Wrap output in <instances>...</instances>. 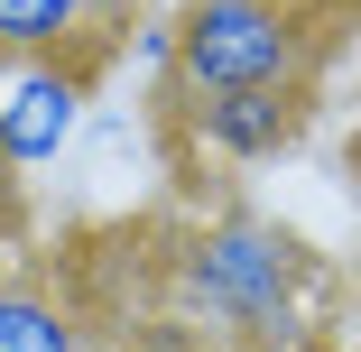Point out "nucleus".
Listing matches in <instances>:
<instances>
[{"label": "nucleus", "instance_id": "nucleus-3", "mask_svg": "<svg viewBox=\"0 0 361 352\" xmlns=\"http://www.w3.org/2000/svg\"><path fill=\"white\" fill-rule=\"evenodd\" d=\"M93 75H102V56H0V158L19 176H37L75 149Z\"/></svg>", "mask_w": 361, "mask_h": 352}, {"label": "nucleus", "instance_id": "nucleus-5", "mask_svg": "<svg viewBox=\"0 0 361 352\" xmlns=\"http://www.w3.org/2000/svg\"><path fill=\"white\" fill-rule=\"evenodd\" d=\"M0 352H84V315L47 278L0 269Z\"/></svg>", "mask_w": 361, "mask_h": 352}, {"label": "nucleus", "instance_id": "nucleus-1", "mask_svg": "<svg viewBox=\"0 0 361 352\" xmlns=\"http://www.w3.org/2000/svg\"><path fill=\"white\" fill-rule=\"evenodd\" d=\"M297 288H306V250L287 241L269 214H213L185 232L176 250V306L195 324H223L241 343H278L297 334Z\"/></svg>", "mask_w": 361, "mask_h": 352}, {"label": "nucleus", "instance_id": "nucleus-2", "mask_svg": "<svg viewBox=\"0 0 361 352\" xmlns=\"http://www.w3.org/2000/svg\"><path fill=\"white\" fill-rule=\"evenodd\" d=\"M167 28H176L167 75L185 93H306L324 56L297 0H185Z\"/></svg>", "mask_w": 361, "mask_h": 352}, {"label": "nucleus", "instance_id": "nucleus-7", "mask_svg": "<svg viewBox=\"0 0 361 352\" xmlns=\"http://www.w3.org/2000/svg\"><path fill=\"white\" fill-rule=\"evenodd\" d=\"M19 241H28V176L0 158V260H10Z\"/></svg>", "mask_w": 361, "mask_h": 352}, {"label": "nucleus", "instance_id": "nucleus-9", "mask_svg": "<svg viewBox=\"0 0 361 352\" xmlns=\"http://www.w3.org/2000/svg\"><path fill=\"white\" fill-rule=\"evenodd\" d=\"M352 352H361V343H352Z\"/></svg>", "mask_w": 361, "mask_h": 352}, {"label": "nucleus", "instance_id": "nucleus-8", "mask_svg": "<svg viewBox=\"0 0 361 352\" xmlns=\"http://www.w3.org/2000/svg\"><path fill=\"white\" fill-rule=\"evenodd\" d=\"M84 19H93V37H102V47H121V28L139 19V0H84Z\"/></svg>", "mask_w": 361, "mask_h": 352}, {"label": "nucleus", "instance_id": "nucleus-6", "mask_svg": "<svg viewBox=\"0 0 361 352\" xmlns=\"http://www.w3.org/2000/svg\"><path fill=\"white\" fill-rule=\"evenodd\" d=\"M0 56H102L111 65L84 0H0Z\"/></svg>", "mask_w": 361, "mask_h": 352}, {"label": "nucleus", "instance_id": "nucleus-4", "mask_svg": "<svg viewBox=\"0 0 361 352\" xmlns=\"http://www.w3.org/2000/svg\"><path fill=\"white\" fill-rule=\"evenodd\" d=\"M185 130H195V149L232 158V167H259L278 149H297L306 93H185Z\"/></svg>", "mask_w": 361, "mask_h": 352}]
</instances>
